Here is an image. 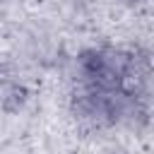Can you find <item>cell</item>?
Wrapping results in <instances>:
<instances>
[{"label":"cell","mask_w":154,"mask_h":154,"mask_svg":"<svg viewBox=\"0 0 154 154\" xmlns=\"http://www.w3.org/2000/svg\"><path fill=\"white\" fill-rule=\"evenodd\" d=\"M5 79H7V72H5V67H0V84H5Z\"/></svg>","instance_id":"2"},{"label":"cell","mask_w":154,"mask_h":154,"mask_svg":"<svg viewBox=\"0 0 154 154\" xmlns=\"http://www.w3.org/2000/svg\"><path fill=\"white\" fill-rule=\"evenodd\" d=\"M24 101H26V89H24V87H17V84H12V87L7 89V94H5V101H2V106H5L7 111H19Z\"/></svg>","instance_id":"1"},{"label":"cell","mask_w":154,"mask_h":154,"mask_svg":"<svg viewBox=\"0 0 154 154\" xmlns=\"http://www.w3.org/2000/svg\"><path fill=\"white\" fill-rule=\"evenodd\" d=\"M132 2H140V0H132Z\"/></svg>","instance_id":"3"}]
</instances>
